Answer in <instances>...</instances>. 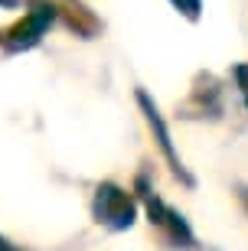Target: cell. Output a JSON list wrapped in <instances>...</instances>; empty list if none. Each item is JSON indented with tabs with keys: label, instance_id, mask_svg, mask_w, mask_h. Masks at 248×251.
I'll return each instance as SVG.
<instances>
[{
	"label": "cell",
	"instance_id": "cell-8",
	"mask_svg": "<svg viewBox=\"0 0 248 251\" xmlns=\"http://www.w3.org/2000/svg\"><path fill=\"white\" fill-rule=\"evenodd\" d=\"M0 251H20V248H13V245H10L7 238H3V235H0Z\"/></svg>",
	"mask_w": 248,
	"mask_h": 251
},
{
	"label": "cell",
	"instance_id": "cell-5",
	"mask_svg": "<svg viewBox=\"0 0 248 251\" xmlns=\"http://www.w3.org/2000/svg\"><path fill=\"white\" fill-rule=\"evenodd\" d=\"M170 3H173L186 20H199V13H202V0H170Z\"/></svg>",
	"mask_w": 248,
	"mask_h": 251
},
{
	"label": "cell",
	"instance_id": "cell-3",
	"mask_svg": "<svg viewBox=\"0 0 248 251\" xmlns=\"http://www.w3.org/2000/svg\"><path fill=\"white\" fill-rule=\"evenodd\" d=\"M138 104H140V111H144V118H147L150 130H154V137H157V144H160V150H164V157H166V163H170V170H173V176L183 179V186H196V179L186 173L183 160H180V153H176V147H173V140H170V130H166L164 114L157 111V104L150 101V95L147 92H138Z\"/></svg>",
	"mask_w": 248,
	"mask_h": 251
},
{
	"label": "cell",
	"instance_id": "cell-7",
	"mask_svg": "<svg viewBox=\"0 0 248 251\" xmlns=\"http://www.w3.org/2000/svg\"><path fill=\"white\" fill-rule=\"evenodd\" d=\"M239 202H242V209L248 212V186H239Z\"/></svg>",
	"mask_w": 248,
	"mask_h": 251
},
{
	"label": "cell",
	"instance_id": "cell-9",
	"mask_svg": "<svg viewBox=\"0 0 248 251\" xmlns=\"http://www.w3.org/2000/svg\"><path fill=\"white\" fill-rule=\"evenodd\" d=\"M20 0H0V7H17Z\"/></svg>",
	"mask_w": 248,
	"mask_h": 251
},
{
	"label": "cell",
	"instance_id": "cell-2",
	"mask_svg": "<svg viewBox=\"0 0 248 251\" xmlns=\"http://www.w3.org/2000/svg\"><path fill=\"white\" fill-rule=\"evenodd\" d=\"M29 7H33L29 17L23 20V23H17V26L3 36V46L13 49V52H20V49H33L39 39H43V33L49 29V23L55 20V7L46 3V0H29Z\"/></svg>",
	"mask_w": 248,
	"mask_h": 251
},
{
	"label": "cell",
	"instance_id": "cell-6",
	"mask_svg": "<svg viewBox=\"0 0 248 251\" xmlns=\"http://www.w3.org/2000/svg\"><path fill=\"white\" fill-rule=\"evenodd\" d=\"M235 82H239V92H242V101H245V108H248V65L245 62H239L235 69Z\"/></svg>",
	"mask_w": 248,
	"mask_h": 251
},
{
	"label": "cell",
	"instance_id": "cell-1",
	"mask_svg": "<svg viewBox=\"0 0 248 251\" xmlns=\"http://www.w3.org/2000/svg\"><path fill=\"white\" fill-rule=\"evenodd\" d=\"M92 215H95V222L108 225L114 232H124L138 219V202H134V196L124 193L121 186L101 183L95 189V199H92Z\"/></svg>",
	"mask_w": 248,
	"mask_h": 251
},
{
	"label": "cell",
	"instance_id": "cell-4",
	"mask_svg": "<svg viewBox=\"0 0 248 251\" xmlns=\"http://www.w3.org/2000/svg\"><path fill=\"white\" fill-rule=\"evenodd\" d=\"M160 232L166 235V242L173 245V248H196V238H193L190 222H186L176 209H170V205H166V219H164V225H160Z\"/></svg>",
	"mask_w": 248,
	"mask_h": 251
}]
</instances>
